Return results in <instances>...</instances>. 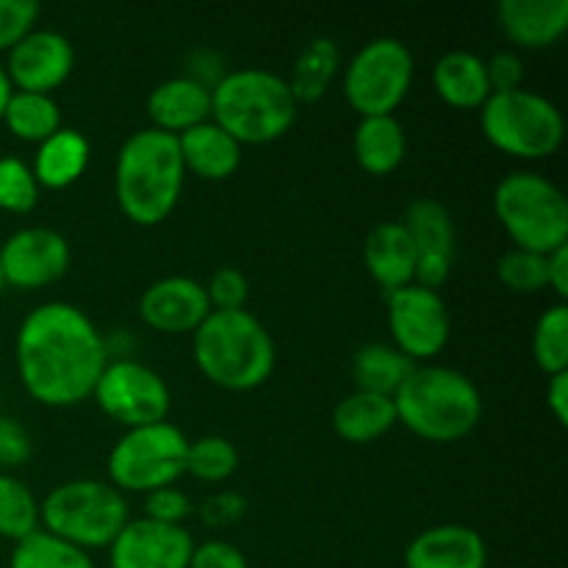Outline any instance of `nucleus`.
Here are the masks:
<instances>
[{"instance_id":"1","label":"nucleus","mask_w":568,"mask_h":568,"mask_svg":"<svg viewBox=\"0 0 568 568\" xmlns=\"http://www.w3.org/2000/svg\"><path fill=\"white\" fill-rule=\"evenodd\" d=\"M17 375L37 403L70 408L92 397L109 366L103 333L72 303H42L28 311L14 338Z\"/></svg>"},{"instance_id":"2","label":"nucleus","mask_w":568,"mask_h":568,"mask_svg":"<svg viewBox=\"0 0 568 568\" xmlns=\"http://www.w3.org/2000/svg\"><path fill=\"white\" fill-rule=\"evenodd\" d=\"M186 166L172 133L142 128L122 142L114 164V197L131 222L153 227L175 211Z\"/></svg>"},{"instance_id":"3","label":"nucleus","mask_w":568,"mask_h":568,"mask_svg":"<svg viewBox=\"0 0 568 568\" xmlns=\"http://www.w3.org/2000/svg\"><path fill=\"white\" fill-rule=\"evenodd\" d=\"M194 364L225 392H253L275 369V342L250 311H211L192 333Z\"/></svg>"},{"instance_id":"4","label":"nucleus","mask_w":568,"mask_h":568,"mask_svg":"<svg viewBox=\"0 0 568 568\" xmlns=\"http://www.w3.org/2000/svg\"><path fill=\"white\" fill-rule=\"evenodd\" d=\"M392 399L399 425L436 444L460 442L483 416L480 388L449 366H414Z\"/></svg>"},{"instance_id":"5","label":"nucleus","mask_w":568,"mask_h":568,"mask_svg":"<svg viewBox=\"0 0 568 568\" xmlns=\"http://www.w3.org/2000/svg\"><path fill=\"white\" fill-rule=\"evenodd\" d=\"M300 103L286 78L261 67L225 72L211 89V116L239 144H270L286 136Z\"/></svg>"},{"instance_id":"6","label":"nucleus","mask_w":568,"mask_h":568,"mask_svg":"<svg viewBox=\"0 0 568 568\" xmlns=\"http://www.w3.org/2000/svg\"><path fill=\"white\" fill-rule=\"evenodd\" d=\"M131 521L125 494L103 480H70L39 503V525L78 549L111 547Z\"/></svg>"},{"instance_id":"7","label":"nucleus","mask_w":568,"mask_h":568,"mask_svg":"<svg viewBox=\"0 0 568 568\" xmlns=\"http://www.w3.org/2000/svg\"><path fill=\"white\" fill-rule=\"evenodd\" d=\"M494 214L519 250L552 253L568 242V200L538 172H510L494 189Z\"/></svg>"},{"instance_id":"8","label":"nucleus","mask_w":568,"mask_h":568,"mask_svg":"<svg viewBox=\"0 0 568 568\" xmlns=\"http://www.w3.org/2000/svg\"><path fill=\"white\" fill-rule=\"evenodd\" d=\"M480 128L494 148L525 161L549 159L566 136L558 105L530 89L494 92L480 109Z\"/></svg>"},{"instance_id":"9","label":"nucleus","mask_w":568,"mask_h":568,"mask_svg":"<svg viewBox=\"0 0 568 568\" xmlns=\"http://www.w3.org/2000/svg\"><path fill=\"white\" fill-rule=\"evenodd\" d=\"M189 438L170 422L133 427L111 447L109 480L116 491L150 494L186 475Z\"/></svg>"},{"instance_id":"10","label":"nucleus","mask_w":568,"mask_h":568,"mask_svg":"<svg viewBox=\"0 0 568 568\" xmlns=\"http://www.w3.org/2000/svg\"><path fill=\"white\" fill-rule=\"evenodd\" d=\"M414 83V53L394 37L366 42L344 72V98L364 116H386L397 109Z\"/></svg>"},{"instance_id":"11","label":"nucleus","mask_w":568,"mask_h":568,"mask_svg":"<svg viewBox=\"0 0 568 568\" xmlns=\"http://www.w3.org/2000/svg\"><path fill=\"white\" fill-rule=\"evenodd\" d=\"M92 397L109 419L128 430L166 422L172 408V394L164 377L148 364L128 358L105 366Z\"/></svg>"},{"instance_id":"12","label":"nucleus","mask_w":568,"mask_h":568,"mask_svg":"<svg viewBox=\"0 0 568 568\" xmlns=\"http://www.w3.org/2000/svg\"><path fill=\"white\" fill-rule=\"evenodd\" d=\"M388 327L394 347L416 361H430L449 342V311L442 294L425 286L397 288L388 294Z\"/></svg>"},{"instance_id":"13","label":"nucleus","mask_w":568,"mask_h":568,"mask_svg":"<svg viewBox=\"0 0 568 568\" xmlns=\"http://www.w3.org/2000/svg\"><path fill=\"white\" fill-rule=\"evenodd\" d=\"M70 242L53 227H22L0 247V272L6 286L33 292L61 281L70 270Z\"/></svg>"},{"instance_id":"14","label":"nucleus","mask_w":568,"mask_h":568,"mask_svg":"<svg viewBox=\"0 0 568 568\" xmlns=\"http://www.w3.org/2000/svg\"><path fill=\"white\" fill-rule=\"evenodd\" d=\"M197 544L183 525L131 519L109 547L111 568H189Z\"/></svg>"},{"instance_id":"15","label":"nucleus","mask_w":568,"mask_h":568,"mask_svg":"<svg viewBox=\"0 0 568 568\" xmlns=\"http://www.w3.org/2000/svg\"><path fill=\"white\" fill-rule=\"evenodd\" d=\"M75 67V48L59 31L33 28L26 39L9 50L6 75L17 92L50 94L70 78Z\"/></svg>"},{"instance_id":"16","label":"nucleus","mask_w":568,"mask_h":568,"mask_svg":"<svg viewBox=\"0 0 568 568\" xmlns=\"http://www.w3.org/2000/svg\"><path fill=\"white\" fill-rule=\"evenodd\" d=\"M211 314L205 286L194 277L172 275L150 283L139 297V316L159 333H194Z\"/></svg>"},{"instance_id":"17","label":"nucleus","mask_w":568,"mask_h":568,"mask_svg":"<svg viewBox=\"0 0 568 568\" xmlns=\"http://www.w3.org/2000/svg\"><path fill=\"white\" fill-rule=\"evenodd\" d=\"M405 568H486L488 547L475 527L436 525L405 547Z\"/></svg>"},{"instance_id":"18","label":"nucleus","mask_w":568,"mask_h":568,"mask_svg":"<svg viewBox=\"0 0 568 568\" xmlns=\"http://www.w3.org/2000/svg\"><path fill=\"white\" fill-rule=\"evenodd\" d=\"M497 20L516 48H552L568 31V0H503Z\"/></svg>"},{"instance_id":"19","label":"nucleus","mask_w":568,"mask_h":568,"mask_svg":"<svg viewBox=\"0 0 568 568\" xmlns=\"http://www.w3.org/2000/svg\"><path fill=\"white\" fill-rule=\"evenodd\" d=\"M364 266L386 294L410 286L416 272V247L403 222H381L364 242Z\"/></svg>"},{"instance_id":"20","label":"nucleus","mask_w":568,"mask_h":568,"mask_svg":"<svg viewBox=\"0 0 568 568\" xmlns=\"http://www.w3.org/2000/svg\"><path fill=\"white\" fill-rule=\"evenodd\" d=\"M148 114L155 131L181 136L189 128L211 120V89L186 75L161 81L148 94Z\"/></svg>"},{"instance_id":"21","label":"nucleus","mask_w":568,"mask_h":568,"mask_svg":"<svg viewBox=\"0 0 568 568\" xmlns=\"http://www.w3.org/2000/svg\"><path fill=\"white\" fill-rule=\"evenodd\" d=\"M175 139L186 172L203 181H225L242 164V144L227 136L214 120L200 122Z\"/></svg>"},{"instance_id":"22","label":"nucleus","mask_w":568,"mask_h":568,"mask_svg":"<svg viewBox=\"0 0 568 568\" xmlns=\"http://www.w3.org/2000/svg\"><path fill=\"white\" fill-rule=\"evenodd\" d=\"M433 87L438 98L453 109H483V103L491 98L486 59L469 50H449L436 61Z\"/></svg>"},{"instance_id":"23","label":"nucleus","mask_w":568,"mask_h":568,"mask_svg":"<svg viewBox=\"0 0 568 568\" xmlns=\"http://www.w3.org/2000/svg\"><path fill=\"white\" fill-rule=\"evenodd\" d=\"M89 155H92V148L81 131L59 128L53 136H48L37 148L31 170L39 189H70L87 172Z\"/></svg>"},{"instance_id":"24","label":"nucleus","mask_w":568,"mask_h":568,"mask_svg":"<svg viewBox=\"0 0 568 568\" xmlns=\"http://www.w3.org/2000/svg\"><path fill=\"white\" fill-rule=\"evenodd\" d=\"M397 425L394 399L372 392H353L333 410V430L349 444H372Z\"/></svg>"},{"instance_id":"25","label":"nucleus","mask_w":568,"mask_h":568,"mask_svg":"<svg viewBox=\"0 0 568 568\" xmlns=\"http://www.w3.org/2000/svg\"><path fill=\"white\" fill-rule=\"evenodd\" d=\"M353 150L361 170L369 175H388L403 164L405 150H408L405 128L394 114L364 116L355 128Z\"/></svg>"},{"instance_id":"26","label":"nucleus","mask_w":568,"mask_h":568,"mask_svg":"<svg viewBox=\"0 0 568 568\" xmlns=\"http://www.w3.org/2000/svg\"><path fill=\"white\" fill-rule=\"evenodd\" d=\"M399 222H403L410 242H414L416 258H419V255H433V258L455 261L458 233H455L453 214H449V209L442 200H410Z\"/></svg>"},{"instance_id":"27","label":"nucleus","mask_w":568,"mask_h":568,"mask_svg":"<svg viewBox=\"0 0 568 568\" xmlns=\"http://www.w3.org/2000/svg\"><path fill=\"white\" fill-rule=\"evenodd\" d=\"M338 67H342V50H338V44L327 37L311 39L300 50L297 61H294L292 78H286L294 100L297 103H316V100L325 98Z\"/></svg>"},{"instance_id":"28","label":"nucleus","mask_w":568,"mask_h":568,"mask_svg":"<svg viewBox=\"0 0 568 568\" xmlns=\"http://www.w3.org/2000/svg\"><path fill=\"white\" fill-rule=\"evenodd\" d=\"M414 366H416L414 361L405 358L394 344L372 342V344H364V347L355 353L353 377L355 383H358V392L394 397Z\"/></svg>"},{"instance_id":"29","label":"nucleus","mask_w":568,"mask_h":568,"mask_svg":"<svg viewBox=\"0 0 568 568\" xmlns=\"http://www.w3.org/2000/svg\"><path fill=\"white\" fill-rule=\"evenodd\" d=\"M3 122L20 142L42 144L61 128V109L53 94L17 92L3 111Z\"/></svg>"},{"instance_id":"30","label":"nucleus","mask_w":568,"mask_h":568,"mask_svg":"<svg viewBox=\"0 0 568 568\" xmlns=\"http://www.w3.org/2000/svg\"><path fill=\"white\" fill-rule=\"evenodd\" d=\"M9 568H94V564L83 549L39 527L37 532L14 544Z\"/></svg>"},{"instance_id":"31","label":"nucleus","mask_w":568,"mask_h":568,"mask_svg":"<svg viewBox=\"0 0 568 568\" xmlns=\"http://www.w3.org/2000/svg\"><path fill=\"white\" fill-rule=\"evenodd\" d=\"M532 358L544 375L568 369V305L555 303L538 316L532 331Z\"/></svg>"},{"instance_id":"32","label":"nucleus","mask_w":568,"mask_h":568,"mask_svg":"<svg viewBox=\"0 0 568 568\" xmlns=\"http://www.w3.org/2000/svg\"><path fill=\"white\" fill-rule=\"evenodd\" d=\"M39 530V503L14 475H0V538L22 541Z\"/></svg>"},{"instance_id":"33","label":"nucleus","mask_w":568,"mask_h":568,"mask_svg":"<svg viewBox=\"0 0 568 568\" xmlns=\"http://www.w3.org/2000/svg\"><path fill=\"white\" fill-rule=\"evenodd\" d=\"M239 469V453L225 436H203L189 442L186 475L200 483H225Z\"/></svg>"},{"instance_id":"34","label":"nucleus","mask_w":568,"mask_h":568,"mask_svg":"<svg viewBox=\"0 0 568 568\" xmlns=\"http://www.w3.org/2000/svg\"><path fill=\"white\" fill-rule=\"evenodd\" d=\"M39 203V183L33 170L22 159H0V211L6 214H31Z\"/></svg>"},{"instance_id":"35","label":"nucleus","mask_w":568,"mask_h":568,"mask_svg":"<svg viewBox=\"0 0 568 568\" xmlns=\"http://www.w3.org/2000/svg\"><path fill=\"white\" fill-rule=\"evenodd\" d=\"M497 277L516 294H538L547 288V255L530 250H508L497 261Z\"/></svg>"},{"instance_id":"36","label":"nucleus","mask_w":568,"mask_h":568,"mask_svg":"<svg viewBox=\"0 0 568 568\" xmlns=\"http://www.w3.org/2000/svg\"><path fill=\"white\" fill-rule=\"evenodd\" d=\"M205 294H209L211 311H239L247 303L250 283L236 266H220L205 283Z\"/></svg>"},{"instance_id":"37","label":"nucleus","mask_w":568,"mask_h":568,"mask_svg":"<svg viewBox=\"0 0 568 568\" xmlns=\"http://www.w3.org/2000/svg\"><path fill=\"white\" fill-rule=\"evenodd\" d=\"M39 20V3L33 0H0V50L9 53L20 39L33 31Z\"/></svg>"},{"instance_id":"38","label":"nucleus","mask_w":568,"mask_h":568,"mask_svg":"<svg viewBox=\"0 0 568 568\" xmlns=\"http://www.w3.org/2000/svg\"><path fill=\"white\" fill-rule=\"evenodd\" d=\"M192 510L194 505L189 494L175 486L155 488L144 497V519L161 521V525H183V519H189Z\"/></svg>"},{"instance_id":"39","label":"nucleus","mask_w":568,"mask_h":568,"mask_svg":"<svg viewBox=\"0 0 568 568\" xmlns=\"http://www.w3.org/2000/svg\"><path fill=\"white\" fill-rule=\"evenodd\" d=\"M31 455L33 444L26 427L20 422L0 416V466L3 469H17V466L28 464Z\"/></svg>"},{"instance_id":"40","label":"nucleus","mask_w":568,"mask_h":568,"mask_svg":"<svg viewBox=\"0 0 568 568\" xmlns=\"http://www.w3.org/2000/svg\"><path fill=\"white\" fill-rule=\"evenodd\" d=\"M189 568H250L242 549L231 541H205L194 547Z\"/></svg>"},{"instance_id":"41","label":"nucleus","mask_w":568,"mask_h":568,"mask_svg":"<svg viewBox=\"0 0 568 568\" xmlns=\"http://www.w3.org/2000/svg\"><path fill=\"white\" fill-rule=\"evenodd\" d=\"M488 83H491L494 92H514V89H521V81H525V64L516 53L510 50H503V53H494L491 59L486 61Z\"/></svg>"},{"instance_id":"42","label":"nucleus","mask_w":568,"mask_h":568,"mask_svg":"<svg viewBox=\"0 0 568 568\" xmlns=\"http://www.w3.org/2000/svg\"><path fill=\"white\" fill-rule=\"evenodd\" d=\"M244 514H247V499H244L242 494H233V491L214 494V497L205 499L203 508H200V519H203L209 527L233 525V521L242 519Z\"/></svg>"},{"instance_id":"43","label":"nucleus","mask_w":568,"mask_h":568,"mask_svg":"<svg viewBox=\"0 0 568 568\" xmlns=\"http://www.w3.org/2000/svg\"><path fill=\"white\" fill-rule=\"evenodd\" d=\"M547 288L558 294V303L568 297V242L564 247L547 253Z\"/></svg>"},{"instance_id":"44","label":"nucleus","mask_w":568,"mask_h":568,"mask_svg":"<svg viewBox=\"0 0 568 568\" xmlns=\"http://www.w3.org/2000/svg\"><path fill=\"white\" fill-rule=\"evenodd\" d=\"M547 405L552 410L555 422L560 427L568 425V369L558 372V375H549L547 383Z\"/></svg>"},{"instance_id":"45","label":"nucleus","mask_w":568,"mask_h":568,"mask_svg":"<svg viewBox=\"0 0 568 568\" xmlns=\"http://www.w3.org/2000/svg\"><path fill=\"white\" fill-rule=\"evenodd\" d=\"M11 94H14V87H11L9 75H6V70L0 67V120H3V111H6V105H9Z\"/></svg>"},{"instance_id":"46","label":"nucleus","mask_w":568,"mask_h":568,"mask_svg":"<svg viewBox=\"0 0 568 568\" xmlns=\"http://www.w3.org/2000/svg\"><path fill=\"white\" fill-rule=\"evenodd\" d=\"M3 286H6V283H3V272H0V292H3Z\"/></svg>"}]
</instances>
